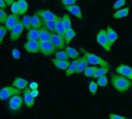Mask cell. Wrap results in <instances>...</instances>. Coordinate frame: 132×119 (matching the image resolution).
<instances>
[{
	"mask_svg": "<svg viewBox=\"0 0 132 119\" xmlns=\"http://www.w3.org/2000/svg\"><path fill=\"white\" fill-rule=\"evenodd\" d=\"M111 80L113 88L120 93L128 91L132 87V81L118 74H111Z\"/></svg>",
	"mask_w": 132,
	"mask_h": 119,
	"instance_id": "cell-1",
	"label": "cell"
},
{
	"mask_svg": "<svg viewBox=\"0 0 132 119\" xmlns=\"http://www.w3.org/2000/svg\"><path fill=\"white\" fill-rule=\"evenodd\" d=\"M80 50L84 54V57L87 59L89 64H92L94 66L99 65V66H101V67H108V68L110 67L109 64L101 57H98L97 55H95L90 52H88L82 47L80 48Z\"/></svg>",
	"mask_w": 132,
	"mask_h": 119,
	"instance_id": "cell-2",
	"label": "cell"
},
{
	"mask_svg": "<svg viewBox=\"0 0 132 119\" xmlns=\"http://www.w3.org/2000/svg\"><path fill=\"white\" fill-rule=\"evenodd\" d=\"M24 101L23 98L20 94H16L12 96L9 99L8 101V109L14 113L19 112L22 108Z\"/></svg>",
	"mask_w": 132,
	"mask_h": 119,
	"instance_id": "cell-3",
	"label": "cell"
},
{
	"mask_svg": "<svg viewBox=\"0 0 132 119\" xmlns=\"http://www.w3.org/2000/svg\"><path fill=\"white\" fill-rule=\"evenodd\" d=\"M20 94H21V91L13 88L12 86H5L0 89V100L6 101L9 100L12 96Z\"/></svg>",
	"mask_w": 132,
	"mask_h": 119,
	"instance_id": "cell-4",
	"label": "cell"
},
{
	"mask_svg": "<svg viewBox=\"0 0 132 119\" xmlns=\"http://www.w3.org/2000/svg\"><path fill=\"white\" fill-rule=\"evenodd\" d=\"M96 40L97 42V43L101 46L104 50L107 52H110L111 51V46L109 44L108 39V36H107V33L106 30L104 29H101L98 33L97 34V37H96Z\"/></svg>",
	"mask_w": 132,
	"mask_h": 119,
	"instance_id": "cell-5",
	"label": "cell"
},
{
	"mask_svg": "<svg viewBox=\"0 0 132 119\" xmlns=\"http://www.w3.org/2000/svg\"><path fill=\"white\" fill-rule=\"evenodd\" d=\"M35 14L38 15L43 21H56L60 18L49 9H38L35 11Z\"/></svg>",
	"mask_w": 132,
	"mask_h": 119,
	"instance_id": "cell-6",
	"label": "cell"
},
{
	"mask_svg": "<svg viewBox=\"0 0 132 119\" xmlns=\"http://www.w3.org/2000/svg\"><path fill=\"white\" fill-rule=\"evenodd\" d=\"M56 48L50 41L39 42V52L44 56L49 57L56 53Z\"/></svg>",
	"mask_w": 132,
	"mask_h": 119,
	"instance_id": "cell-7",
	"label": "cell"
},
{
	"mask_svg": "<svg viewBox=\"0 0 132 119\" xmlns=\"http://www.w3.org/2000/svg\"><path fill=\"white\" fill-rule=\"evenodd\" d=\"M50 42L55 46L56 50H63L66 48V42L63 36L56 34V33H51V39Z\"/></svg>",
	"mask_w": 132,
	"mask_h": 119,
	"instance_id": "cell-8",
	"label": "cell"
},
{
	"mask_svg": "<svg viewBox=\"0 0 132 119\" xmlns=\"http://www.w3.org/2000/svg\"><path fill=\"white\" fill-rule=\"evenodd\" d=\"M115 71L118 74L125 77L132 81V67L127 64H121L116 67Z\"/></svg>",
	"mask_w": 132,
	"mask_h": 119,
	"instance_id": "cell-9",
	"label": "cell"
},
{
	"mask_svg": "<svg viewBox=\"0 0 132 119\" xmlns=\"http://www.w3.org/2000/svg\"><path fill=\"white\" fill-rule=\"evenodd\" d=\"M23 30H24V26L20 19V21L15 26V27L10 32V40L12 42H15V40H17L20 37Z\"/></svg>",
	"mask_w": 132,
	"mask_h": 119,
	"instance_id": "cell-10",
	"label": "cell"
},
{
	"mask_svg": "<svg viewBox=\"0 0 132 119\" xmlns=\"http://www.w3.org/2000/svg\"><path fill=\"white\" fill-rule=\"evenodd\" d=\"M24 50L29 53H36L39 52V42L37 41H27L23 45Z\"/></svg>",
	"mask_w": 132,
	"mask_h": 119,
	"instance_id": "cell-11",
	"label": "cell"
},
{
	"mask_svg": "<svg viewBox=\"0 0 132 119\" xmlns=\"http://www.w3.org/2000/svg\"><path fill=\"white\" fill-rule=\"evenodd\" d=\"M20 21V19L19 15L11 14L8 16L5 22V26L7 29V31H12V29L15 27V26Z\"/></svg>",
	"mask_w": 132,
	"mask_h": 119,
	"instance_id": "cell-12",
	"label": "cell"
},
{
	"mask_svg": "<svg viewBox=\"0 0 132 119\" xmlns=\"http://www.w3.org/2000/svg\"><path fill=\"white\" fill-rule=\"evenodd\" d=\"M23 101H24V104L28 108H32L34 106V104H35V98L32 96L31 94V92H30V89L29 88H26L23 91Z\"/></svg>",
	"mask_w": 132,
	"mask_h": 119,
	"instance_id": "cell-13",
	"label": "cell"
},
{
	"mask_svg": "<svg viewBox=\"0 0 132 119\" xmlns=\"http://www.w3.org/2000/svg\"><path fill=\"white\" fill-rule=\"evenodd\" d=\"M29 85V82L27 80L21 77H17L15 78V80L13 81L12 84V86L19 91H22V90H25L26 88H27Z\"/></svg>",
	"mask_w": 132,
	"mask_h": 119,
	"instance_id": "cell-14",
	"label": "cell"
},
{
	"mask_svg": "<svg viewBox=\"0 0 132 119\" xmlns=\"http://www.w3.org/2000/svg\"><path fill=\"white\" fill-rule=\"evenodd\" d=\"M63 8L69 12L73 14L74 16L78 18L79 19H83V14H82L81 9L78 5L75 4V5H69V6H63Z\"/></svg>",
	"mask_w": 132,
	"mask_h": 119,
	"instance_id": "cell-15",
	"label": "cell"
},
{
	"mask_svg": "<svg viewBox=\"0 0 132 119\" xmlns=\"http://www.w3.org/2000/svg\"><path fill=\"white\" fill-rule=\"evenodd\" d=\"M50 39H51V32H50L44 26H42L39 29V42L50 41Z\"/></svg>",
	"mask_w": 132,
	"mask_h": 119,
	"instance_id": "cell-16",
	"label": "cell"
},
{
	"mask_svg": "<svg viewBox=\"0 0 132 119\" xmlns=\"http://www.w3.org/2000/svg\"><path fill=\"white\" fill-rule=\"evenodd\" d=\"M106 33H107V36H108V39L109 44L111 46L116 42V40L118 39V35L117 33V32L113 28H111V26H108L107 28Z\"/></svg>",
	"mask_w": 132,
	"mask_h": 119,
	"instance_id": "cell-17",
	"label": "cell"
},
{
	"mask_svg": "<svg viewBox=\"0 0 132 119\" xmlns=\"http://www.w3.org/2000/svg\"><path fill=\"white\" fill-rule=\"evenodd\" d=\"M51 61L56 68L63 70H67L70 65V62L69 60H57L55 58V59H53Z\"/></svg>",
	"mask_w": 132,
	"mask_h": 119,
	"instance_id": "cell-18",
	"label": "cell"
},
{
	"mask_svg": "<svg viewBox=\"0 0 132 119\" xmlns=\"http://www.w3.org/2000/svg\"><path fill=\"white\" fill-rule=\"evenodd\" d=\"M79 61H80V58H78L77 60H74L73 62L70 63V67H68V69L65 72L66 77H70L73 74L77 73V67H78V64H79Z\"/></svg>",
	"mask_w": 132,
	"mask_h": 119,
	"instance_id": "cell-19",
	"label": "cell"
},
{
	"mask_svg": "<svg viewBox=\"0 0 132 119\" xmlns=\"http://www.w3.org/2000/svg\"><path fill=\"white\" fill-rule=\"evenodd\" d=\"M129 12H130V7L127 6L125 8L120 9L117 10L116 12H114L113 15V18L115 19H122V18L127 17L129 15Z\"/></svg>",
	"mask_w": 132,
	"mask_h": 119,
	"instance_id": "cell-20",
	"label": "cell"
},
{
	"mask_svg": "<svg viewBox=\"0 0 132 119\" xmlns=\"http://www.w3.org/2000/svg\"><path fill=\"white\" fill-rule=\"evenodd\" d=\"M43 26L42 19L36 14H34L31 16V28L39 29Z\"/></svg>",
	"mask_w": 132,
	"mask_h": 119,
	"instance_id": "cell-21",
	"label": "cell"
},
{
	"mask_svg": "<svg viewBox=\"0 0 132 119\" xmlns=\"http://www.w3.org/2000/svg\"><path fill=\"white\" fill-rule=\"evenodd\" d=\"M27 41H39V29L31 28L26 35Z\"/></svg>",
	"mask_w": 132,
	"mask_h": 119,
	"instance_id": "cell-22",
	"label": "cell"
},
{
	"mask_svg": "<svg viewBox=\"0 0 132 119\" xmlns=\"http://www.w3.org/2000/svg\"><path fill=\"white\" fill-rule=\"evenodd\" d=\"M66 29L63 26V23L62 22V18L60 17L57 20H56V29H55V33L58 35H60L63 36L65 33Z\"/></svg>",
	"mask_w": 132,
	"mask_h": 119,
	"instance_id": "cell-23",
	"label": "cell"
},
{
	"mask_svg": "<svg viewBox=\"0 0 132 119\" xmlns=\"http://www.w3.org/2000/svg\"><path fill=\"white\" fill-rule=\"evenodd\" d=\"M75 36H76V33H75V31H74V29L73 28L66 29L65 33L63 35V38L65 39L66 44L67 45L69 44L70 43V41L75 37Z\"/></svg>",
	"mask_w": 132,
	"mask_h": 119,
	"instance_id": "cell-24",
	"label": "cell"
},
{
	"mask_svg": "<svg viewBox=\"0 0 132 119\" xmlns=\"http://www.w3.org/2000/svg\"><path fill=\"white\" fill-rule=\"evenodd\" d=\"M89 64L87 60V59L83 57L80 58V61H79V64L77 67V73L76 74H80L82 72H84L85 69L88 67Z\"/></svg>",
	"mask_w": 132,
	"mask_h": 119,
	"instance_id": "cell-25",
	"label": "cell"
},
{
	"mask_svg": "<svg viewBox=\"0 0 132 119\" xmlns=\"http://www.w3.org/2000/svg\"><path fill=\"white\" fill-rule=\"evenodd\" d=\"M18 5L19 9V15H23L28 10L29 5L26 0H18Z\"/></svg>",
	"mask_w": 132,
	"mask_h": 119,
	"instance_id": "cell-26",
	"label": "cell"
},
{
	"mask_svg": "<svg viewBox=\"0 0 132 119\" xmlns=\"http://www.w3.org/2000/svg\"><path fill=\"white\" fill-rule=\"evenodd\" d=\"M66 52L67 53L69 58L72 59V60H76L77 58H78L80 53L73 47H70V46H66L65 48Z\"/></svg>",
	"mask_w": 132,
	"mask_h": 119,
	"instance_id": "cell-27",
	"label": "cell"
},
{
	"mask_svg": "<svg viewBox=\"0 0 132 119\" xmlns=\"http://www.w3.org/2000/svg\"><path fill=\"white\" fill-rule=\"evenodd\" d=\"M109 72V68L108 67H98L96 70L94 75L93 76V78H99L102 76H105Z\"/></svg>",
	"mask_w": 132,
	"mask_h": 119,
	"instance_id": "cell-28",
	"label": "cell"
},
{
	"mask_svg": "<svg viewBox=\"0 0 132 119\" xmlns=\"http://www.w3.org/2000/svg\"><path fill=\"white\" fill-rule=\"evenodd\" d=\"M21 22L24 26V29H26L28 31L31 29V16L30 15H25L21 19Z\"/></svg>",
	"mask_w": 132,
	"mask_h": 119,
	"instance_id": "cell-29",
	"label": "cell"
},
{
	"mask_svg": "<svg viewBox=\"0 0 132 119\" xmlns=\"http://www.w3.org/2000/svg\"><path fill=\"white\" fill-rule=\"evenodd\" d=\"M43 26L47 29L51 33H55L56 21H43Z\"/></svg>",
	"mask_w": 132,
	"mask_h": 119,
	"instance_id": "cell-30",
	"label": "cell"
},
{
	"mask_svg": "<svg viewBox=\"0 0 132 119\" xmlns=\"http://www.w3.org/2000/svg\"><path fill=\"white\" fill-rule=\"evenodd\" d=\"M97 68H98L97 66H91V67L88 66L85 69L84 74L87 77H93V76L94 75V74H95L96 70H97Z\"/></svg>",
	"mask_w": 132,
	"mask_h": 119,
	"instance_id": "cell-31",
	"label": "cell"
},
{
	"mask_svg": "<svg viewBox=\"0 0 132 119\" xmlns=\"http://www.w3.org/2000/svg\"><path fill=\"white\" fill-rule=\"evenodd\" d=\"M62 22L66 29L72 28V22L70 19V16L68 14H64L62 17Z\"/></svg>",
	"mask_w": 132,
	"mask_h": 119,
	"instance_id": "cell-32",
	"label": "cell"
},
{
	"mask_svg": "<svg viewBox=\"0 0 132 119\" xmlns=\"http://www.w3.org/2000/svg\"><path fill=\"white\" fill-rule=\"evenodd\" d=\"M55 57L56 59L60 60H68L69 59V56L67 53L66 52V50H60L56 52L55 53Z\"/></svg>",
	"mask_w": 132,
	"mask_h": 119,
	"instance_id": "cell-33",
	"label": "cell"
},
{
	"mask_svg": "<svg viewBox=\"0 0 132 119\" xmlns=\"http://www.w3.org/2000/svg\"><path fill=\"white\" fill-rule=\"evenodd\" d=\"M96 83L97 84V85L101 88H104L108 84V79L107 77V76H102L99 78L97 79Z\"/></svg>",
	"mask_w": 132,
	"mask_h": 119,
	"instance_id": "cell-34",
	"label": "cell"
},
{
	"mask_svg": "<svg viewBox=\"0 0 132 119\" xmlns=\"http://www.w3.org/2000/svg\"><path fill=\"white\" fill-rule=\"evenodd\" d=\"M97 88H98V85L96 83V81H92L89 83V91L90 92L91 94L94 95L97 91Z\"/></svg>",
	"mask_w": 132,
	"mask_h": 119,
	"instance_id": "cell-35",
	"label": "cell"
},
{
	"mask_svg": "<svg viewBox=\"0 0 132 119\" xmlns=\"http://www.w3.org/2000/svg\"><path fill=\"white\" fill-rule=\"evenodd\" d=\"M10 6H11L10 9H11L12 14L19 15V5H18L17 1H14V2Z\"/></svg>",
	"mask_w": 132,
	"mask_h": 119,
	"instance_id": "cell-36",
	"label": "cell"
},
{
	"mask_svg": "<svg viewBox=\"0 0 132 119\" xmlns=\"http://www.w3.org/2000/svg\"><path fill=\"white\" fill-rule=\"evenodd\" d=\"M126 3H127V2H126V0H117L114 3V5H113V9H120L121 7H123V6H125V5H126Z\"/></svg>",
	"mask_w": 132,
	"mask_h": 119,
	"instance_id": "cell-37",
	"label": "cell"
},
{
	"mask_svg": "<svg viewBox=\"0 0 132 119\" xmlns=\"http://www.w3.org/2000/svg\"><path fill=\"white\" fill-rule=\"evenodd\" d=\"M9 15L4 11V9H0V23H4L5 22Z\"/></svg>",
	"mask_w": 132,
	"mask_h": 119,
	"instance_id": "cell-38",
	"label": "cell"
},
{
	"mask_svg": "<svg viewBox=\"0 0 132 119\" xmlns=\"http://www.w3.org/2000/svg\"><path fill=\"white\" fill-rule=\"evenodd\" d=\"M6 33H7V29H6L5 26L0 25V44L2 43L4 37L6 35Z\"/></svg>",
	"mask_w": 132,
	"mask_h": 119,
	"instance_id": "cell-39",
	"label": "cell"
},
{
	"mask_svg": "<svg viewBox=\"0 0 132 119\" xmlns=\"http://www.w3.org/2000/svg\"><path fill=\"white\" fill-rule=\"evenodd\" d=\"M12 56L13 57V59L15 60H19L21 57V54H20V51L17 49H13L12 51Z\"/></svg>",
	"mask_w": 132,
	"mask_h": 119,
	"instance_id": "cell-40",
	"label": "cell"
},
{
	"mask_svg": "<svg viewBox=\"0 0 132 119\" xmlns=\"http://www.w3.org/2000/svg\"><path fill=\"white\" fill-rule=\"evenodd\" d=\"M77 0H61V3L63 6H69L72 5H75Z\"/></svg>",
	"mask_w": 132,
	"mask_h": 119,
	"instance_id": "cell-41",
	"label": "cell"
},
{
	"mask_svg": "<svg viewBox=\"0 0 132 119\" xmlns=\"http://www.w3.org/2000/svg\"><path fill=\"white\" fill-rule=\"evenodd\" d=\"M109 119H126L125 117L120 115H116L114 113H111L109 115Z\"/></svg>",
	"mask_w": 132,
	"mask_h": 119,
	"instance_id": "cell-42",
	"label": "cell"
},
{
	"mask_svg": "<svg viewBox=\"0 0 132 119\" xmlns=\"http://www.w3.org/2000/svg\"><path fill=\"white\" fill-rule=\"evenodd\" d=\"M38 88H39V84H38L37 82L33 81V82H31L30 84H29V88L30 90L38 89Z\"/></svg>",
	"mask_w": 132,
	"mask_h": 119,
	"instance_id": "cell-43",
	"label": "cell"
},
{
	"mask_svg": "<svg viewBox=\"0 0 132 119\" xmlns=\"http://www.w3.org/2000/svg\"><path fill=\"white\" fill-rule=\"evenodd\" d=\"M30 92H31V94H32V96L34 98H37V97L39 96V90H38V89H35V90H30Z\"/></svg>",
	"mask_w": 132,
	"mask_h": 119,
	"instance_id": "cell-44",
	"label": "cell"
},
{
	"mask_svg": "<svg viewBox=\"0 0 132 119\" xmlns=\"http://www.w3.org/2000/svg\"><path fill=\"white\" fill-rule=\"evenodd\" d=\"M6 7H7V5L5 2V1L4 0H0V9H6Z\"/></svg>",
	"mask_w": 132,
	"mask_h": 119,
	"instance_id": "cell-45",
	"label": "cell"
},
{
	"mask_svg": "<svg viewBox=\"0 0 132 119\" xmlns=\"http://www.w3.org/2000/svg\"><path fill=\"white\" fill-rule=\"evenodd\" d=\"M4 1H5V2L6 3L7 5H11L14 2L15 0H4Z\"/></svg>",
	"mask_w": 132,
	"mask_h": 119,
	"instance_id": "cell-46",
	"label": "cell"
},
{
	"mask_svg": "<svg viewBox=\"0 0 132 119\" xmlns=\"http://www.w3.org/2000/svg\"><path fill=\"white\" fill-rule=\"evenodd\" d=\"M126 119H130V118H126Z\"/></svg>",
	"mask_w": 132,
	"mask_h": 119,
	"instance_id": "cell-47",
	"label": "cell"
}]
</instances>
